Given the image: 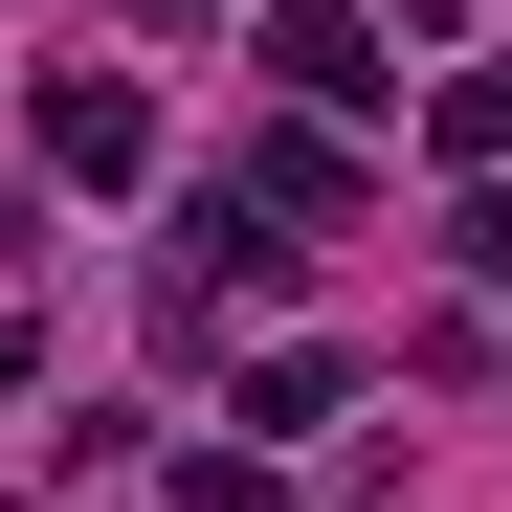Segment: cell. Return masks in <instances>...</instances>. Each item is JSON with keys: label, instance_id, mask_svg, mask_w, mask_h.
<instances>
[{"label": "cell", "instance_id": "2", "mask_svg": "<svg viewBox=\"0 0 512 512\" xmlns=\"http://www.w3.org/2000/svg\"><path fill=\"white\" fill-rule=\"evenodd\" d=\"M45 179H90V201L156 179V90H134V67H67V90H45Z\"/></svg>", "mask_w": 512, "mask_h": 512}, {"label": "cell", "instance_id": "8", "mask_svg": "<svg viewBox=\"0 0 512 512\" xmlns=\"http://www.w3.org/2000/svg\"><path fill=\"white\" fill-rule=\"evenodd\" d=\"M0 268H45V201H23V179H0Z\"/></svg>", "mask_w": 512, "mask_h": 512}, {"label": "cell", "instance_id": "1", "mask_svg": "<svg viewBox=\"0 0 512 512\" xmlns=\"http://www.w3.org/2000/svg\"><path fill=\"white\" fill-rule=\"evenodd\" d=\"M245 67H268V90H290V112H379V90H401V67H379V23H357V0H268V23H245Z\"/></svg>", "mask_w": 512, "mask_h": 512}, {"label": "cell", "instance_id": "3", "mask_svg": "<svg viewBox=\"0 0 512 512\" xmlns=\"http://www.w3.org/2000/svg\"><path fill=\"white\" fill-rule=\"evenodd\" d=\"M223 201H268V223H357V156H334V134H245Z\"/></svg>", "mask_w": 512, "mask_h": 512}, {"label": "cell", "instance_id": "6", "mask_svg": "<svg viewBox=\"0 0 512 512\" xmlns=\"http://www.w3.org/2000/svg\"><path fill=\"white\" fill-rule=\"evenodd\" d=\"M446 268H468V290H512V179H468V201H446Z\"/></svg>", "mask_w": 512, "mask_h": 512}, {"label": "cell", "instance_id": "4", "mask_svg": "<svg viewBox=\"0 0 512 512\" xmlns=\"http://www.w3.org/2000/svg\"><path fill=\"white\" fill-rule=\"evenodd\" d=\"M423 156H446V179H512V67H446V90H423Z\"/></svg>", "mask_w": 512, "mask_h": 512}, {"label": "cell", "instance_id": "9", "mask_svg": "<svg viewBox=\"0 0 512 512\" xmlns=\"http://www.w3.org/2000/svg\"><path fill=\"white\" fill-rule=\"evenodd\" d=\"M0 512H23V490H0Z\"/></svg>", "mask_w": 512, "mask_h": 512}, {"label": "cell", "instance_id": "5", "mask_svg": "<svg viewBox=\"0 0 512 512\" xmlns=\"http://www.w3.org/2000/svg\"><path fill=\"white\" fill-rule=\"evenodd\" d=\"M179 512H290V468L268 446H179Z\"/></svg>", "mask_w": 512, "mask_h": 512}, {"label": "cell", "instance_id": "7", "mask_svg": "<svg viewBox=\"0 0 512 512\" xmlns=\"http://www.w3.org/2000/svg\"><path fill=\"white\" fill-rule=\"evenodd\" d=\"M23 379H45V312H0V401H23Z\"/></svg>", "mask_w": 512, "mask_h": 512}]
</instances>
